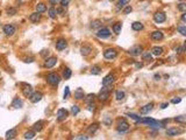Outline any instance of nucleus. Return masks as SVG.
Wrapping results in <instances>:
<instances>
[{
  "instance_id": "nucleus-40",
  "label": "nucleus",
  "mask_w": 186,
  "mask_h": 140,
  "mask_svg": "<svg viewBox=\"0 0 186 140\" xmlns=\"http://www.w3.org/2000/svg\"><path fill=\"white\" fill-rule=\"evenodd\" d=\"M79 111H80V110H79V106H78V105H73V106L71 107V113H72L73 116H77V115L79 113Z\"/></svg>"
},
{
  "instance_id": "nucleus-4",
  "label": "nucleus",
  "mask_w": 186,
  "mask_h": 140,
  "mask_svg": "<svg viewBox=\"0 0 186 140\" xmlns=\"http://www.w3.org/2000/svg\"><path fill=\"white\" fill-rule=\"evenodd\" d=\"M97 38H99V39H107V38H109L111 36V31L108 29L107 27H100L99 28V31L97 32Z\"/></svg>"
},
{
  "instance_id": "nucleus-24",
  "label": "nucleus",
  "mask_w": 186,
  "mask_h": 140,
  "mask_svg": "<svg viewBox=\"0 0 186 140\" xmlns=\"http://www.w3.org/2000/svg\"><path fill=\"white\" fill-rule=\"evenodd\" d=\"M150 53H151L153 56H160V55L163 54V48H162V47H158V46H155V47L151 49Z\"/></svg>"
},
{
  "instance_id": "nucleus-44",
  "label": "nucleus",
  "mask_w": 186,
  "mask_h": 140,
  "mask_svg": "<svg viewBox=\"0 0 186 140\" xmlns=\"http://www.w3.org/2000/svg\"><path fill=\"white\" fill-rule=\"evenodd\" d=\"M112 122H113V120H112V118H111V117H108V116H107V117H105V119H104V124H105L106 126H111V125H112Z\"/></svg>"
},
{
  "instance_id": "nucleus-55",
  "label": "nucleus",
  "mask_w": 186,
  "mask_h": 140,
  "mask_svg": "<svg viewBox=\"0 0 186 140\" xmlns=\"http://www.w3.org/2000/svg\"><path fill=\"white\" fill-rule=\"evenodd\" d=\"M33 61H34V59H33V57H29V59H26V60H24V62H26V63H32Z\"/></svg>"
},
{
  "instance_id": "nucleus-50",
  "label": "nucleus",
  "mask_w": 186,
  "mask_h": 140,
  "mask_svg": "<svg viewBox=\"0 0 186 140\" xmlns=\"http://www.w3.org/2000/svg\"><path fill=\"white\" fill-rule=\"evenodd\" d=\"M132 11H133V7L132 6H127L125 10H123V14H129Z\"/></svg>"
},
{
  "instance_id": "nucleus-53",
  "label": "nucleus",
  "mask_w": 186,
  "mask_h": 140,
  "mask_svg": "<svg viewBox=\"0 0 186 140\" xmlns=\"http://www.w3.org/2000/svg\"><path fill=\"white\" fill-rule=\"evenodd\" d=\"M90 137H87V135H83V134H80V135H78V137H76V139H85V140H87Z\"/></svg>"
},
{
  "instance_id": "nucleus-19",
  "label": "nucleus",
  "mask_w": 186,
  "mask_h": 140,
  "mask_svg": "<svg viewBox=\"0 0 186 140\" xmlns=\"http://www.w3.org/2000/svg\"><path fill=\"white\" fill-rule=\"evenodd\" d=\"M152 109H153V103H149V104L144 105L143 107H141L140 113H141V115H147V113H149V112H150Z\"/></svg>"
},
{
  "instance_id": "nucleus-31",
  "label": "nucleus",
  "mask_w": 186,
  "mask_h": 140,
  "mask_svg": "<svg viewBox=\"0 0 186 140\" xmlns=\"http://www.w3.org/2000/svg\"><path fill=\"white\" fill-rule=\"evenodd\" d=\"M35 134H36V132L33 130V131H26L24 133H23V138L24 139H33L34 137H35Z\"/></svg>"
},
{
  "instance_id": "nucleus-30",
  "label": "nucleus",
  "mask_w": 186,
  "mask_h": 140,
  "mask_svg": "<svg viewBox=\"0 0 186 140\" xmlns=\"http://www.w3.org/2000/svg\"><path fill=\"white\" fill-rule=\"evenodd\" d=\"M126 97V92L123 91V90H116L115 91V98L117 100H122V99H125Z\"/></svg>"
},
{
  "instance_id": "nucleus-49",
  "label": "nucleus",
  "mask_w": 186,
  "mask_h": 140,
  "mask_svg": "<svg viewBox=\"0 0 186 140\" xmlns=\"http://www.w3.org/2000/svg\"><path fill=\"white\" fill-rule=\"evenodd\" d=\"M180 102H181V98L180 97H174V98L171 99V103L172 104H179Z\"/></svg>"
},
{
  "instance_id": "nucleus-26",
  "label": "nucleus",
  "mask_w": 186,
  "mask_h": 140,
  "mask_svg": "<svg viewBox=\"0 0 186 140\" xmlns=\"http://www.w3.org/2000/svg\"><path fill=\"white\" fill-rule=\"evenodd\" d=\"M91 51H92V47L91 46H83L81 48H80V53H81V55H84V56H87V55H90L91 54Z\"/></svg>"
},
{
  "instance_id": "nucleus-37",
  "label": "nucleus",
  "mask_w": 186,
  "mask_h": 140,
  "mask_svg": "<svg viewBox=\"0 0 186 140\" xmlns=\"http://www.w3.org/2000/svg\"><path fill=\"white\" fill-rule=\"evenodd\" d=\"M174 122L178 123V124H183L184 125L186 123V117L185 116H178V117L174 118Z\"/></svg>"
},
{
  "instance_id": "nucleus-27",
  "label": "nucleus",
  "mask_w": 186,
  "mask_h": 140,
  "mask_svg": "<svg viewBox=\"0 0 186 140\" xmlns=\"http://www.w3.org/2000/svg\"><path fill=\"white\" fill-rule=\"evenodd\" d=\"M98 128H99V124L94 123V124H92V125H90V126L87 127V132H88L90 134H94V133L98 131Z\"/></svg>"
},
{
  "instance_id": "nucleus-46",
  "label": "nucleus",
  "mask_w": 186,
  "mask_h": 140,
  "mask_svg": "<svg viewBox=\"0 0 186 140\" xmlns=\"http://www.w3.org/2000/svg\"><path fill=\"white\" fill-rule=\"evenodd\" d=\"M69 96H70V88H69V87H67V88H65V90H64V95H63V97H64V99H68V98H69Z\"/></svg>"
},
{
  "instance_id": "nucleus-3",
  "label": "nucleus",
  "mask_w": 186,
  "mask_h": 140,
  "mask_svg": "<svg viewBox=\"0 0 186 140\" xmlns=\"http://www.w3.org/2000/svg\"><path fill=\"white\" fill-rule=\"evenodd\" d=\"M130 128V125L128 124V122L126 119H120L117 123V132L120 133H126L128 132Z\"/></svg>"
},
{
  "instance_id": "nucleus-8",
  "label": "nucleus",
  "mask_w": 186,
  "mask_h": 140,
  "mask_svg": "<svg viewBox=\"0 0 186 140\" xmlns=\"http://www.w3.org/2000/svg\"><path fill=\"white\" fill-rule=\"evenodd\" d=\"M3 31H4L5 35H7V36H12V35H14V33H15V31H16V28H15V26H14V25L8 23V25H5V26H4Z\"/></svg>"
},
{
  "instance_id": "nucleus-10",
  "label": "nucleus",
  "mask_w": 186,
  "mask_h": 140,
  "mask_svg": "<svg viewBox=\"0 0 186 140\" xmlns=\"http://www.w3.org/2000/svg\"><path fill=\"white\" fill-rule=\"evenodd\" d=\"M166 20V15L164 12H156L153 14V21L156 23H162Z\"/></svg>"
},
{
  "instance_id": "nucleus-22",
  "label": "nucleus",
  "mask_w": 186,
  "mask_h": 140,
  "mask_svg": "<svg viewBox=\"0 0 186 140\" xmlns=\"http://www.w3.org/2000/svg\"><path fill=\"white\" fill-rule=\"evenodd\" d=\"M16 135H18L16 128H11V130H8V131L6 132V134H5V138H6V139H14V138H15Z\"/></svg>"
},
{
  "instance_id": "nucleus-52",
  "label": "nucleus",
  "mask_w": 186,
  "mask_h": 140,
  "mask_svg": "<svg viewBox=\"0 0 186 140\" xmlns=\"http://www.w3.org/2000/svg\"><path fill=\"white\" fill-rule=\"evenodd\" d=\"M135 67H136V69H141L143 67V63L142 62H135Z\"/></svg>"
},
{
  "instance_id": "nucleus-43",
  "label": "nucleus",
  "mask_w": 186,
  "mask_h": 140,
  "mask_svg": "<svg viewBox=\"0 0 186 140\" xmlns=\"http://www.w3.org/2000/svg\"><path fill=\"white\" fill-rule=\"evenodd\" d=\"M7 14L8 15H15L16 14V8H14V7H10V8H7Z\"/></svg>"
},
{
  "instance_id": "nucleus-51",
  "label": "nucleus",
  "mask_w": 186,
  "mask_h": 140,
  "mask_svg": "<svg viewBox=\"0 0 186 140\" xmlns=\"http://www.w3.org/2000/svg\"><path fill=\"white\" fill-rule=\"evenodd\" d=\"M56 12L57 14H60V15H63L65 12H64V7H59V8H56Z\"/></svg>"
},
{
  "instance_id": "nucleus-32",
  "label": "nucleus",
  "mask_w": 186,
  "mask_h": 140,
  "mask_svg": "<svg viewBox=\"0 0 186 140\" xmlns=\"http://www.w3.org/2000/svg\"><path fill=\"white\" fill-rule=\"evenodd\" d=\"M35 8H36V12H39V13H43V12L47 11V6L43 3H39Z\"/></svg>"
},
{
  "instance_id": "nucleus-48",
  "label": "nucleus",
  "mask_w": 186,
  "mask_h": 140,
  "mask_svg": "<svg viewBox=\"0 0 186 140\" xmlns=\"http://www.w3.org/2000/svg\"><path fill=\"white\" fill-rule=\"evenodd\" d=\"M59 3H60L62 7H67L70 4V0H59Z\"/></svg>"
},
{
  "instance_id": "nucleus-9",
  "label": "nucleus",
  "mask_w": 186,
  "mask_h": 140,
  "mask_svg": "<svg viewBox=\"0 0 186 140\" xmlns=\"http://www.w3.org/2000/svg\"><path fill=\"white\" fill-rule=\"evenodd\" d=\"M69 116V111L65 110V109H58L57 111V120L58 122H63L68 118Z\"/></svg>"
},
{
  "instance_id": "nucleus-17",
  "label": "nucleus",
  "mask_w": 186,
  "mask_h": 140,
  "mask_svg": "<svg viewBox=\"0 0 186 140\" xmlns=\"http://www.w3.org/2000/svg\"><path fill=\"white\" fill-rule=\"evenodd\" d=\"M163 38H164V35L161 31H153L151 33V39L153 41H161V40H163Z\"/></svg>"
},
{
  "instance_id": "nucleus-12",
  "label": "nucleus",
  "mask_w": 186,
  "mask_h": 140,
  "mask_svg": "<svg viewBox=\"0 0 186 140\" xmlns=\"http://www.w3.org/2000/svg\"><path fill=\"white\" fill-rule=\"evenodd\" d=\"M115 81V76L112 75V74H108L104 79H103V87H108V85H112Z\"/></svg>"
},
{
  "instance_id": "nucleus-34",
  "label": "nucleus",
  "mask_w": 186,
  "mask_h": 140,
  "mask_svg": "<svg viewBox=\"0 0 186 140\" xmlns=\"http://www.w3.org/2000/svg\"><path fill=\"white\" fill-rule=\"evenodd\" d=\"M48 14H49V18H50V19H56V15H57L56 8H55V7H50V8L48 10Z\"/></svg>"
},
{
  "instance_id": "nucleus-23",
  "label": "nucleus",
  "mask_w": 186,
  "mask_h": 140,
  "mask_svg": "<svg viewBox=\"0 0 186 140\" xmlns=\"http://www.w3.org/2000/svg\"><path fill=\"white\" fill-rule=\"evenodd\" d=\"M132 28H133V31L140 32V31H142L143 28H144V26H143V23H142V22L135 21V22H133V23H132Z\"/></svg>"
},
{
  "instance_id": "nucleus-60",
  "label": "nucleus",
  "mask_w": 186,
  "mask_h": 140,
  "mask_svg": "<svg viewBox=\"0 0 186 140\" xmlns=\"http://www.w3.org/2000/svg\"><path fill=\"white\" fill-rule=\"evenodd\" d=\"M109 1H114V0H109Z\"/></svg>"
},
{
  "instance_id": "nucleus-20",
  "label": "nucleus",
  "mask_w": 186,
  "mask_h": 140,
  "mask_svg": "<svg viewBox=\"0 0 186 140\" xmlns=\"http://www.w3.org/2000/svg\"><path fill=\"white\" fill-rule=\"evenodd\" d=\"M22 106H23V100L21 98H19V97H15L13 99V102H12V107H14V109H22Z\"/></svg>"
},
{
  "instance_id": "nucleus-39",
  "label": "nucleus",
  "mask_w": 186,
  "mask_h": 140,
  "mask_svg": "<svg viewBox=\"0 0 186 140\" xmlns=\"http://www.w3.org/2000/svg\"><path fill=\"white\" fill-rule=\"evenodd\" d=\"M85 100L87 102V103H91V102H93L94 100V98H96V95L94 94H88V95H86L85 97Z\"/></svg>"
},
{
  "instance_id": "nucleus-1",
  "label": "nucleus",
  "mask_w": 186,
  "mask_h": 140,
  "mask_svg": "<svg viewBox=\"0 0 186 140\" xmlns=\"http://www.w3.org/2000/svg\"><path fill=\"white\" fill-rule=\"evenodd\" d=\"M47 82L50 84V85L56 87V85H58L59 82H60V77H59L57 74L51 72V74H48V75H47Z\"/></svg>"
},
{
  "instance_id": "nucleus-16",
  "label": "nucleus",
  "mask_w": 186,
  "mask_h": 140,
  "mask_svg": "<svg viewBox=\"0 0 186 140\" xmlns=\"http://www.w3.org/2000/svg\"><path fill=\"white\" fill-rule=\"evenodd\" d=\"M183 132H184L183 130L176 128V127H171V128H168V130H166V134H168L169 137H176V135H178V134H181Z\"/></svg>"
},
{
  "instance_id": "nucleus-7",
  "label": "nucleus",
  "mask_w": 186,
  "mask_h": 140,
  "mask_svg": "<svg viewBox=\"0 0 186 140\" xmlns=\"http://www.w3.org/2000/svg\"><path fill=\"white\" fill-rule=\"evenodd\" d=\"M22 95L26 97V98H29V96L33 94V87L30 85V84H27V83H22Z\"/></svg>"
},
{
  "instance_id": "nucleus-58",
  "label": "nucleus",
  "mask_w": 186,
  "mask_h": 140,
  "mask_svg": "<svg viewBox=\"0 0 186 140\" xmlns=\"http://www.w3.org/2000/svg\"><path fill=\"white\" fill-rule=\"evenodd\" d=\"M45 54H47V55L49 54V50H48V49H47V50H42V53H41L42 56H45Z\"/></svg>"
},
{
  "instance_id": "nucleus-57",
  "label": "nucleus",
  "mask_w": 186,
  "mask_h": 140,
  "mask_svg": "<svg viewBox=\"0 0 186 140\" xmlns=\"http://www.w3.org/2000/svg\"><path fill=\"white\" fill-rule=\"evenodd\" d=\"M185 20H186V14H185V12H183V14H181V21L185 22Z\"/></svg>"
},
{
  "instance_id": "nucleus-11",
  "label": "nucleus",
  "mask_w": 186,
  "mask_h": 140,
  "mask_svg": "<svg viewBox=\"0 0 186 140\" xmlns=\"http://www.w3.org/2000/svg\"><path fill=\"white\" fill-rule=\"evenodd\" d=\"M42 98H43V94L40 92V91H35V92H33L32 95L29 96V100L32 103H39Z\"/></svg>"
},
{
  "instance_id": "nucleus-18",
  "label": "nucleus",
  "mask_w": 186,
  "mask_h": 140,
  "mask_svg": "<svg viewBox=\"0 0 186 140\" xmlns=\"http://www.w3.org/2000/svg\"><path fill=\"white\" fill-rule=\"evenodd\" d=\"M41 18H42V15H41V13H39V12L32 13V14L29 15V20L32 21V22H34V23L40 22V21H41Z\"/></svg>"
},
{
  "instance_id": "nucleus-25",
  "label": "nucleus",
  "mask_w": 186,
  "mask_h": 140,
  "mask_svg": "<svg viewBox=\"0 0 186 140\" xmlns=\"http://www.w3.org/2000/svg\"><path fill=\"white\" fill-rule=\"evenodd\" d=\"M141 55H142V60L143 61H145V62L152 61V54L150 51H143Z\"/></svg>"
},
{
  "instance_id": "nucleus-41",
  "label": "nucleus",
  "mask_w": 186,
  "mask_h": 140,
  "mask_svg": "<svg viewBox=\"0 0 186 140\" xmlns=\"http://www.w3.org/2000/svg\"><path fill=\"white\" fill-rule=\"evenodd\" d=\"M177 8L180 11V12H185L186 11V4L185 3H180L177 5Z\"/></svg>"
},
{
  "instance_id": "nucleus-15",
  "label": "nucleus",
  "mask_w": 186,
  "mask_h": 140,
  "mask_svg": "<svg viewBox=\"0 0 186 140\" xmlns=\"http://www.w3.org/2000/svg\"><path fill=\"white\" fill-rule=\"evenodd\" d=\"M68 47V42L65 39H59L56 41V49L57 50H64Z\"/></svg>"
},
{
  "instance_id": "nucleus-47",
  "label": "nucleus",
  "mask_w": 186,
  "mask_h": 140,
  "mask_svg": "<svg viewBox=\"0 0 186 140\" xmlns=\"http://www.w3.org/2000/svg\"><path fill=\"white\" fill-rule=\"evenodd\" d=\"M128 116L130 117V118H133L136 123H140V120H141V118L138 117V116H136V115H134V113H128Z\"/></svg>"
},
{
  "instance_id": "nucleus-13",
  "label": "nucleus",
  "mask_w": 186,
  "mask_h": 140,
  "mask_svg": "<svg viewBox=\"0 0 186 140\" xmlns=\"http://www.w3.org/2000/svg\"><path fill=\"white\" fill-rule=\"evenodd\" d=\"M132 56H138V55H141L142 53H143V47L142 46H134V47H132L130 49H129V51H128Z\"/></svg>"
},
{
  "instance_id": "nucleus-35",
  "label": "nucleus",
  "mask_w": 186,
  "mask_h": 140,
  "mask_svg": "<svg viewBox=\"0 0 186 140\" xmlns=\"http://www.w3.org/2000/svg\"><path fill=\"white\" fill-rule=\"evenodd\" d=\"M71 75H72L71 69H70V68H65L64 71H63V78H64V79H69V78L71 77Z\"/></svg>"
},
{
  "instance_id": "nucleus-33",
  "label": "nucleus",
  "mask_w": 186,
  "mask_h": 140,
  "mask_svg": "<svg viewBox=\"0 0 186 140\" xmlns=\"http://www.w3.org/2000/svg\"><path fill=\"white\" fill-rule=\"evenodd\" d=\"M101 72V68L99 66H93L92 69H91V74L92 75H100Z\"/></svg>"
},
{
  "instance_id": "nucleus-36",
  "label": "nucleus",
  "mask_w": 186,
  "mask_h": 140,
  "mask_svg": "<svg viewBox=\"0 0 186 140\" xmlns=\"http://www.w3.org/2000/svg\"><path fill=\"white\" fill-rule=\"evenodd\" d=\"M101 26H103V23H101L100 20H94V21L91 23V27L93 28V29H98V28H100Z\"/></svg>"
},
{
  "instance_id": "nucleus-29",
  "label": "nucleus",
  "mask_w": 186,
  "mask_h": 140,
  "mask_svg": "<svg viewBox=\"0 0 186 140\" xmlns=\"http://www.w3.org/2000/svg\"><path fill=\"white\" fill-rule=\"evenodd\" d=\"M121 29H122V23H121V22H116V23L113 25V32H114L116 35H119V34L121 33Z\"/></svg>"
},
{
  "instance_id": "nucleus-56",
  "label": "nucleus",
  "mask_w": 186,
  "mask_h": 140,
  "mask_svg": "<svg viewBox=\"0 0 186 140\" xmlns=\"http://www.w3.org/2000/svg\"><path fill=\"white\" fill-rule=\"evenodd\" d=\"M168 106H169V103H163V104L161 105V109H162V110H164V109H166Z\"/></svg>"
},
{
  "instance_id": "nucleus-42",
  "label": "nucleus",
  "mask_w": 186,
  "mask_h": 140,
  "mask_svg": "<svg viewBox=\"0 0 186 140\" xmlns=\"http://www.w3.org/2000/svg\"><path fill=\"white\" fill-rule=\"evenodd\" d=\"M87 110H88V111H91V112H93V111L96 110V104L93 103V102L87 103Z\"/></svg>"
},
{
  "instance_id": "nucleus-45",
  "label": "nucleus",
  "mask_w": 186,
  "mask_h": 140,
  "mask_svg": "<svg viewBox=\"0 0 186 140\" xmlns=\"http://www.w3.org/2000/svg\"><path fill=\"white\" fill-rule=\"evenodd\" d=\"M178 32H179L183 36H185V35H186V27H184V26H179V27H178Z\"/></svg>"
},
{
  "instance_id": "nucleus-14",
  "label": "nucleus",
  "mask_w": 186,
  "mask_h": 140,
  "mask_svg": "<svg viewBox=\"0 0 186 140\" xmlns=\"http://www.w3.org/2000/svg\"><path fill=\"white\" fill-rule=\"evenodd\" d=\"M56 63H57V59L55 57V56H50L49 59H47V60H45V62H44V67H45L47 69H50V68L55 67V66H56Z\"/></svg>"
},
{
  "instance_id": "nucleus-6",
  "label": "nucleus",
  "mask_w": 186,
  "mask_h": 140,
  "mask_svg": "<svg viewBox=\"0 0 186 140\" xmlns=\"http://www.w3.org/2000/svg\"><path fill=\"white\" fill-rule=\"evenodd\" d=\"M140 123L147 124V125H149L150 127H155V128H158V127H161V126H162L160 122L155 120V119H152V118H144V119H141V120H140Z\"/></svg>"
},
{
  "instance_id": "nucleus-59",
  "label": "nucleus",
  "mask_w": 186,
  "mask_h": 140,
  "mask_svg": "<svg viewBox=\"0 0 186 140\" xmlns=\"http://www.w3.org/2000/svg\"><path fill=\"white\" fill-rule=\"evenodd\" d=\"M160 78H161V76H160V75H155V79H156V81H158Z\"/></svg>"
},
{
  "instance_id": "nucleus-54",
  "label": "nucleus",
  "mask_w": 186,
  "mask_h": 140,
  "mask_svg": "<svg viewBox=\"0 0 186 140\" xmlns=\"http://www.w3.org/2000/svg\"><path fill=\"white\" fill-rule=\"evenodd\" d=\"M49 3H50V5H57L58 3H59V0H49Z\"/></svg>"
},
{
  "instance_id": "nucleus-21",
  "label": "nucleus",
  "mask_w": 186,
  "mask_h": 140,
  "mask_svg": "<svg viewBox=\"0 0 186 140\" xmlns=\"http://www.w3.org/2000/svg\"><path fill=\"white\" fill-rule=\"evenodd\" d=\"M43 127H44V122L43 120H39L33 125V130L35 132H41L43 130Z\"/></svg>"
},
{
  "instance_id": "nucleus-28",
  "label": "nucleus",
  "mask_w": 186,
  "mask_h": 140,
  "mask_svg": "<svg viewBox=\"0 0 186 140\" xmlns=\"http://www.w3.org/2000/svg\"><path fill=\"white\" fill-rule=\"evenodd\" d=\"M84 97H85V94H84V90L83 89H77L76 91H75V98L76 99H78V100H80V99H84Z\"/></svg>"
},
{
  "instance_id": "nucleus-5",
  "label": "nucleus",
  "mask_w": 186,
  "mask_h": 140,
  "mask_svg": "<svg viewBox=\"0 0 186 140\" xmlns=\"http://www.w3.org/2000/svg\"><path fill=\"white\" fill-rule=\"evenodd\" d=\"M116 56H117V51L114 48H108L104 51V57L106 60H114L116 59Z\"/></svg>"
},
{
  "instance_id": "nucleus-38",
  "label": "nucleus",
  "mask_w": 186,
  "mask_h": 140,
  "mask_svg": "<svg viewBox=\"0 0 186 140\" xmlns=\"http://www.w3.org/2000/svg\"><path fill=\"white\" fill-rule=\"evenodd\" d=\"M127 3H128V0H119V3H117V5H116V8H117V11L125 7Z\"/></svg>"
},
{
  "instance_id": "nucleus-2",
  "label": "nucleus",
  "mask_w": 186,
  "mask_h": 140,
  "mask_svg": "<svg viewBox=\"0 0 186 140\" xmlns=\"http://www.w3.org/2000/svg\"><path fill=\"white\" fill-rule=\"evenodd\" d=\"M111 89H112V85H108V87H104V89L99 92L98 95V99H100L101 102H105L111 96Z\"/></svg>"
}]
</instances>
